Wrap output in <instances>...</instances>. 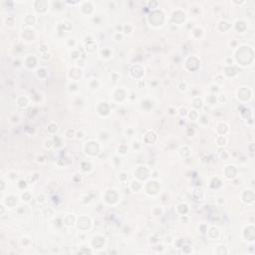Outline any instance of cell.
Returning <instances> with one entry per match:
<instances>
[{"label":"cell","instance_id":"obj_1","mask_svg":"<svg viewBox=\"0 0 255 255\" xmlns=\"http://www.w3.org/2000/svg\"><path fill=\"white\" fill-rule=\"evenodd\" d=\"M85 151H86V153H88V155L95 156L99 152V146H98L97 143L92 142V140H91V142L87 143V145L85 146Z\"/></svg>","mask_w":255,"mask_h":255},{"label":"cell","instance_id":"obj_2","mask_svg":"<svg viewBox=\"0 0 255 255\" xmlns=\"http://www.w3.org/2000/svg\"><path fill=\"white\" fill-rule=\"evenodd\" d=\"M92 244L95 248H101L104 244H105V238L103 237H100V236H97V237H94L93 238V241H92Z\"/></svg>","mask_w":255,"mask_h":255},{"label":"cell","instance_id":"obj_3","mask_svg":"<svg viewBox=\"0 0 255 255\" xmlns=\"http://www.w3.org/2000/svg\"><path fill=\"white\" fill-rule=\"evenodd\" d=\"M63 224L66 226H72L74 224V216L73 214H66L63 218Z\"/></svg>","mask_w":255,"mask_h":255},{"label":"cell","instance_id":"obj_4","mask_svg":"<svg viewBox=\"0 0 255 255\" xmlns=\"http://www.w3.org/2000/svg\"><path fill=\"white\" fill-rule=\"evenodd\" d=\"M27 104H28V100H27V98H25V97H23V96H21V97H19V98H18V100H17V105L20 107V108H25V107L27 106Z\"/></svg>","mask_w":255,"mask_h":255},{"label":"cell","instance_id":"obj_5","mask_svg":"<svg viewBox=\"0 0 255 255\" xmlns=\"http://www.w3.org/2000/svg\"><path fill=\"white\" fill-rule=\"evenodd\" d=\"M25 64H26L27 67H29V68H33V67L36 65V59L33 58V57H28L27 59H26Z\"/></svg>","mask_w":255,"mask_h":255},{"label":"cell","instance_id":"obj_6","mask_svg":"<svg viewBox=\"0 0 255 255\" xmlns=\"http://www.w3.org/2000/svg\"><path fill=\"white\" fill-rule=\"evenodd\" d=\"M192 103H193V107L196 109H200L202 107V100L200 98H194Z\"/></svg>","mask_w":255,"mask_h":255},{"label":"cell","instance_id":"obj_7","mask_svg":"<svg viewBox=\"0 0 255 255\" xmlns=\"http://www.w3.org/2000/svg\"><path fill=\"white\" fill-rule=\"evenodd\" d=\"M177 210H178V212L180 213V214H185L186 212H187V210H188V208H187V205L186 204H183V203H182V204H179L178 206H177Z\"/></svg>","mask_w":255,"mask_h":255},{"label":"cell","instance_id":"obj_8","mask_svg":"<svg viewBox=\"0 0 255 255\" xmlns=\"http://www.w3.org/2000/svg\"><path fill=\"white\" fill-rule=\"evenodd\" d=\"M31 199V194L29 191H24V193H22V200L25 201V202H29Z\"/></svg>","mask_w":255,"mask_h":255},{"label":"cell","instance_id":"obj_9","mask_svg":"<svg viewBox=\"0 0 255 255\" xmlns=\"http://www.w3.org/2000/svg\"><path fill=\"white\" fill-rule=\"evenodd\" d=\"M225 70V73L227 74L228 76H234L236 74V71L234 68H231V67H227V68L224 69Z\"/></svg>","mask_w":255,"mask_h":255},{"label":"cell","instance_id":"obj_10","mask_svg":"<svg viewBox=\"0 0 255 255\" xmlns=\"http://www.w3.org/2000/svg\"><path fill=\"white\" fill-rule=\"evenodd\" d=\"M206 101H207V102H208V104H210V105H214V104L216 103L217 99H216V97L214 96V95H209L208 97H207Z\"/></svg>","mask_w":255,"mask_h":255},{"label":"cell","instance_id":"obj_11","mask_svg":"<svg viewBox=\"0 0 255 255\" xmlns=\"http://www.w3.org/2000/svg\"><path fill=\"white\" fill-rule=\"evenodd\" d=\"M57 130H58V126L54 123H51L48 127V131L50 133H55V132H57Z\"/></svg>","mask_w":255,"mask_h":255},{"label":"cell","instance_id":"obj_12","mask_svg":"<svg viewBox=\"0 0 255 255\" xmlns=\"http://www.w3.org/2000/svg\"><path fill=\"white\" fill-rule=\"evenodd\" d=\"M217 144H218V146H225V145H226V139H225L223 136L219 137L218 140H217Z\"/></svg>","mask_w":255,"mask_h":255},{"label":"cell","instance_id":"obj_13","mask_svg":"<svg viewBox=\"0 0 255 255\" xmlns=\"http://www.w3.org/2000/svg\"><path fill=\"white\" fill-rule=\"evenodd\" d=\"M186 89H187V84L185 82H182V83L178 84V90L179 91L183 92V91H186Z\"/></svg>","mask_w":255,"mask_h":255},{"label":"cell","instance_id":"obj_14","mask_svg":"<svg viewBox=\"0 0 255 255\" xmlns=\"http://www.w3.org/2000/svg\"><path fill=\"white\" fill-rule=\"evenodd\" d=\"M127 150H128V147H127L126 145H121V146L118 147L119 152H120V153H123V155L127 152Z\"/></svg>","mask_w":255,"mask_h":255},{"label":"cell","instance_id":"obj_15","mask_svg":"<svg viewBox=\"0 0 255 255\" xmlns=\"http://www.w3.org/2000/svg\"><path fill=\"white\" fill-rule=\"evenodd\" d=\"M197 117H198V114H197L196 111H190V113H189V118L192 121H195L197 119Z\"/></svg>","mask_w":255,"mask_h":255},{"label":"cell","instance_id":"obj_16","mask_svg":"<svg viewBox=\"0 0 255 255\" xmlns=\"http://www.w3.org/2000/svg\"><path fill=\"white\" fill-rule=\"evenodd\" d=\"M102 55H103V57H105V58H110L111 57V51L110 50H108V49H104L103 51H102Z\"/></svg>","mask_w":255,"mask_h":255},{"label":"cell","instance_id":"obj_17","mask_svg":"<svg viewBox=\"0 0 255 255\" xmlns=\"http://www.w3.org/2000/svg\"><path fill=\"white\" fill-rule=\"evenodd\" d=\"M66 136H67V138L71 139V138H74V136H76V135H75V133H74V131L72 129H69V130H67V132H66Z\"/></svg>","mask_w":255,"mask_h":255},{"label":"cell","instance_id":"obj_18","mask_svg":"<svg viewBox=\"0 0 255 255\" xmlns=\"http://www.w3.org/2000/svg\"><path fill=\"white\" fill-rule=\"evenodd\" d=\"M26 185H27V182H26V180H24V179L19 180L18 186L20 187V188H24V187H26Z\"/></svg>","mask_w":255,"mask_h":255},{"label":"cell","instance_id":"obj_19","mask_svg":"<svg viewBox=\"0 0 255 255\" xmlns=\"http://www.w3.org/2000/svg\"><path fill=\"white\" fill-rule=\"evenodd\" d=\"M199 122H200L201 124H203V125H207V124H208V119L206 118V116H201Z\"/></svg>","mask_w":255,"mask_h":255},{"label":"cell","instance_id":"obj_20","mask_svg":"<svg viewBox=\"0 0 255 255\" xmlns=\"http://www.w3.org/2000/svg\"><path fill=\"white\" fill-rule=\"evenodd\" d=\"M122 39H123V34H122V33H120V32L116 33V35H115V40H116V41H121Z\"/></svg>","mask_w":255,"mask_h":255},{"label":"cell","instance_id":"obj_21","mask_svg":"<svg viewBox=\"0 0 255 255\" xmlns=\"http://www.w3.org/2000/svg\"><path fill=\"white\" fill-rule=\"evenodd\" d=\"M127 177H128V176H127V173H126V172H121V173L119 174V178H120L121 180H123V182L127 179Z\"/></svg>","mask_w":255,"mask_h":255},{"label":"cell","instance_id":"obj_22","mask_svg":"<svg viewBox=\"0 0 255 255\" xmlns=\"http://www.w3.org/2000/svg\"><path fill=\"white\" fill-rule=\"evenodd\" d=\"M210 90L212 91V92H218V86L217 85H211L210 86Z\"/></svg>","mask_w":255,"mask_h":255},{"label":"cell","instance_id":"obj_23","mask_svg":"<svg viewBox=\"0 0 255 255\" xmlns=\"http://www.w3.org/2000/svg\"><path fill=\"white\" fill-rule=\"evenodd\" d=\"M45 146L46 147H48V149H50V147H52L53 146V144H52V140H46L45 142Z\"/></svg>","mask_w":255,"mask_h":255},{"label":"cell","instance_id":"obj_24","mask_svg":"<svg viewBox=\"0 0 255 255\" xmlns=\"http://www.w3.org/2000/svg\"><path fill=\"white\" fill-rule=\"evenodd\" d=\"M37 201H38L39 203H44V202H45V200H44V196L42 195V194H41V196L39 195V196L37 197Z\"/></svg>","mask_w":255,"mask_h":255},{"label":"cell","instance_id":"obj_25","mask_svg":"<svg viewBox=\"0 0 255 255\" xmlns=\"http://www.w3.org/2000/svg\"><path fill=\"white\" fill-rule=\"evenodd\" d=\"M37 162L38 163H44V158L42 156H38L37 157Z\"/></svg>","mask_w":255,"mask_h":255}]
</instances>
